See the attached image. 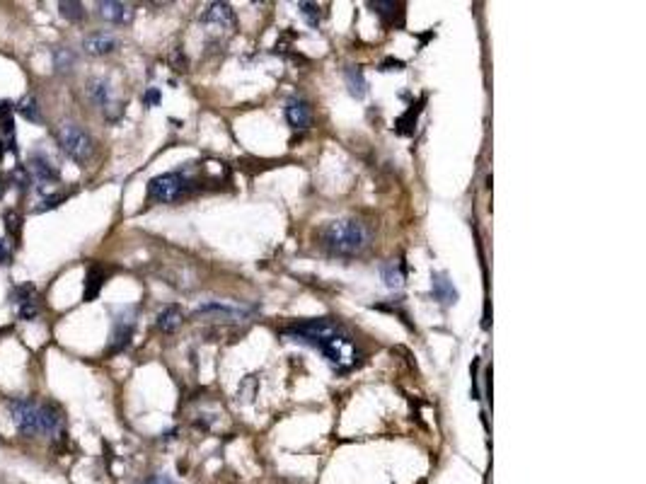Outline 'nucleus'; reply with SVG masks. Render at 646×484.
Wrapping results in <instances>:
<instances>
[{
	"label": "nucleus",
	"instance_id": "1",
	"mask_svg": "<svg viewBox=\"0 0 646 484\" xmlns=\"http://www.w3.org/2000/svg\"><path fill=\"white\" fill-rule=\"evenodd\" d=\"M370 242V233L356 218H339L330 221L320 231V244L334 257H356Z\"/></svg>",
	"mask_w": 646,
	"mask_h": 484
},
{
	"label": "nucleus",
	"instance_id": "2",
	"mask_svg": "<svg viewBox=\"0 0 646 484\" xmlns=\"http://www.w3.org/2000/svg\"><path fill=\"white\" fill-rule=\"evenodd\" d=\"M337 332H341V327H339V322L332 320V317H310V320L293 322L291 327L283 330V334H286L288 339L303 341V344H310L317 349L322 341L330 339V337L337 334Z\"/></svg>",
	"mask_w": 646,
	"mask_h": 484
},
{
	"label": "nucleus",
	"instance_id": "3",
	"mask_svg": "<svg viewBox=\"0 0 646 484\" xmlns=\"http://www.w3.org/2000/svg\"><path fill=\"white\" fill-rule=\"evenodd\" d=\"M317 349L325 354V359L330 361V366L334 370H339V373H346V370H351L356 366V356H359V351H356L351 337L344 334V332L332 334L330 339L322 341Z\"/></svg>",
	"mask_w": 646,
	"mask_h": 484
},
{
	"label": "nucleus",
	"instance_id": "4",
	"mask_svg": "<svg viewBox=\"0 0 646 484\" xmlns=\"http://www.w3.org/2000/svg\"><path fill=\"white\" fill-rule=\"evenodd\" d=\"M58 145L61 150L75 163H87L92 158V150H95V143H92L90 134H87L82 126L78 124H63L56 134Z\"/></svg>",
	"mask_w": 646,
	"mask_h": 484
},
{
	"label": "nucleus",
	"instance_id": "5",
	"mask_svg": "<svg viewBox=\"0 0 646 484\" xmlns=\"http://www.w3.org/2000/svg\"><path fill=\"white\" fill-rule=\"evenodd\" d=\"M189 189V179L179 172H168V174H158L155 179H150L148 184V194L150 199L160 204H172L182 197L184 192Z\"/></svg>",
	"mask_w": 646,
	"mask_h": 484
},
{
	"label": "nucleus",
	"instance_id": "6",
	"mask_svg": "<svg viewBox=\"0 0 646 484\" xmlns=\"http://www.w3.org/2000/svg\"><path fill=\"white\" fill-rule=\"evenodd\" d=\"M10 417H12L15 427H17L24 436H32V433L39 431L37 404L29 402V400H12V402H10Z\"/></svg>",
	"mask_w": 646,
	"mask_h": 484
},
{
	"label": "nucleus",
	"instance_id": "7",
	"mask_svg": "<svg viewBox=\"0 0 646 484\" xmlns=\"http://www.w3.org/2000/svg\"><path fill=\"white\" fill-rule=\"evenodd\" d=\"M97 10H100V17L111 24H129L134 19L131 5L116 3V0H102V3H97Z\"/></svg>",
	"mask_w": 646,
	"mask_h": 484
},
{
	"label": "nucleus",
	"instance_id": "8",
	"mask_svg": "<svg viewBox=\"0 0 646 484\" xmlns=\"http://www.w3.org/2000/svg\"><path fill=\"white\" fill-rule=\"evenodd\" d=\"M286 119L293 129H307L312 121L310 105H307L305 100H300V97H291V100L286 102Z\"/></svg>",
	"mask_w": 646,
	"mask_h": 484
},
{
	"label": "nucleus",
	"instance_id": "9",
	"mask_svg": "<svg viewBox=\"0 0 646 484\" xmlns=\"http://www.w3.org/2000/svg\"><path fill=\"white\" fill-rule=\"evenodd\" d=\"M204 22L211 24L213 29H233L235 27V12L228 3H213L204 12Z\"/></svg>",
	"mask_w": 646,
	"mask_h": 484
},
{
	"label": "nucleus",
	"instance_id": "10",
	"mask_svg": "<svg viewBox=\"0 0 646 484\" xmlns=\"http://www.w3.org/2000/svg\"><path fill=\"white\" fill-rule=\"evenodd\" d=\"M119 46V39L114 37V34H90V37H85V42H82V48H85V53H90V56H107V53H111L114 48Z\"/></svg>",
	"mask_w": 646,
	"mask_h": 484
},
{
	"label": "nucleus",
	"instance_id": "11",
	"mask_svg": "<svg viewBox=\"0 0 646 484\" xmlns=\"http://www.w3.org/2000/svg\"><path fill=\"white\" fill-rule=\"evenodd\" d=\"M87 97L92 100V105L102 107L105 111H109L111 107H114V97H111V87L107 80H102V78H92L90 82H87Z\"/></svg>",
	"mask_w": 646,
	"mask_h": 484
},
{
	"label": "nucleus",
	"instance_id": "12",
	"mask_svg": "<svg viewBox=\"0 0 646 484\" xmlns=\"http://www.w3.org/2000/svg\"><path fill=\"white\" fill-rule=\"evenodd\" d=\"M431 293L440 305H453L458 301V291H455L453 281L445 274H433L431 276Z\"/></svg>",
	"mask_w": 646,
	"mask_h": 484
},
{
	"label": "nucleus",
	"instance_id": "13",
	"mask_svg": "<svg viewBox=\"0 0 646 484\" xmlns=\"http://www.w3.org/2000/svg\"><path fill=\"white\" fill-rule=\"evenodd\" d=\"M37 422H39V431L56 433L58 427H61V422H63V414H61V409H58L56 404L46 402V404H42V407L37 409Z\"/></svg>",
	"mask_w": 646,
	"mask_h": 484
},
{
	"label": "nucleus",
	"instance_id": "14",
	"mask_svg": "<svg viewBox=\"0 0 646 484\" xmlns=\"http://www.w3.org/2000/svg\"><path fill=\"white\" fill-rule=\"evenodd\" d=\"M206 312H215V315L225 317V320H242L244 315H247V307H235V305H225V303H218V301H211V303H204V305L197 307V315H206Z\"/></svg>",
	"mask_w": 646,
	"mask_h": 484
},
{
	"label": "nucleus",
	"instance_id": "15",
	"mask_svg": "<svg viewBox=\"0 0 646 484\" xmlns=\"http://www.w3.org/2000/svg\"><path fill=\"white\" fill-rule=\"evenodd\" d=\"M17 307H19V317H24V320H34V317H37V312H39V296H37V291H34L32 286H24L22 291H19Z\"/></svg>",
	"mask_w": 646,
	"mask_h": 484
},
{
	"label": "nucleus",
	"instance_id": "16",
	"mask_svg": "<svg viewBox=\"0 0 646 484\" xmlns=\"http://www.w3.org/2000/svg\"><path fill=\"white\" fill-rule=\"evenodd\" d=\"M344 80H346V87H349L351 95L359 97V100L361 97H366V92H368V82H366V75L359 66H346Z\"/></svg>",
	"mask_w": 646,
	"mask_h": 484
},
{
	"label": "nucleus",
	"instance_id": "17",
	"mask_svg": "<svg viewBox=\"0 0 646 484\" xmlns=\"http://www.w3.org/2000/svg\"><path fill=\"white\" fill-rule=\"evenodd\" d=\"M29 170L34 172V177L39 179V182H58V172L53 170V165L48 163L44 155H32V160H29Z\"/></svg>",
	"mask_w": 646,
	"mask_h": 484
},
{
	"label": "nucleus",
	"instance_id": "18",
	"mask_svg": "<svg viewBox=\"0 0 646 484\" xmlns=\"http://www.w3.org/2000/svg\"><path fill=\"white\" fill-rule=\"evenodd\" d=\"M182 325V310L177 305H168L163 312L158 315V330L163 332H174L177 327Z\"/></svg>",
	"mask_w": 646,
	"mask_h": 484
},
{
	"label": "nucleus",
	"instance_id": "19",
	"mask_svg": "<svg viewBox=\"0 0 646 484\" xmlns=\"http://www.w3.org/2000/svg\"><path fill=\"white\" fill-rule=\"evenodd\" d=\"M15 111H17L22 119L27 121H39L42 119V111H39V102L34 95H24L22 100L17 102V107H15Z\"/></svg>",
	"mask_w": 646,
	"mask_h": 484
},
{
	"label": "nucleus",
	"instance_id": "20",
	"mask_svg": "<svg viewBox=\"0 0 646 484\" xmlns=\"http://www.w3.org/2000/svg\"><path fill=\"white\" fill-rule=\"evenodd\" d=\"M102 281H105V274L100 271L97 267H90V271H87V278H85V301H92V298L100 296V288H102Z\"/></svg>",
	"mask_w": 646,
	"mask_h": 484
},
{
	"label": "nucleus",
	"instance_id": "21",
	"mask_svg": "<svg viewBox=\"0 0 646 484\" xmlns=\"http://www.w3.org/2000/svg\"><path fill=\"white\" fill-rule=\"evenodd\" d=\"M419 111H422V107H417V109H414V105H412V109L397 119V124H395V131H397L400 136L414 134V124H417V114H419Z\"/></svg>",
	"mask_w": 646,
	"mask_h": 484
},
{
	"label": "nucleus",
	"instance_id": "22",
	"mask_svg": "<svg viewBox=\"0 0 646 484\" xmlns=\"http://www.w3.org/2000/svg\"><path fill=\"white\" fill-rule=\"evenodd\" d=\"M58 12L71 19V22H80V19L85 17L82 3H73V0H61V3H58Z\"/></svg>",
	"mask_w": 646,
	"mask_h": 484
},
{
	"label": "nucleus",
	"instance_id": "23",
	"mask_svg": "<svg viewBox=\"0 0 646 484\" xmlns=\"http://www.w3.org/2000/svg\"><path fill=\"white\" fill-rule=\"evenodd\" d=\"M383 281L388 283L390 288H400L402 286V281H404V276H402V271H400V267L395 262H388V264H383Z\"/></svg>",
	"mask_w": 646,
	"mask_h": 484
},
{
	"label": "nucleus",
	"instance_id": "24",
	"mask_svg": "<svg viewBox=\"0 0 646 484\" xmlns=\"http://www.w3.org/2000/svg\"><path fill=\"white\" fill-rule=\"evenodd\" d=\"M131 334H134V325L126 322V325H119L114 332V344H111V351H121L126 344L131 341Z\"/></svg>",
	"mask_w": 646,
	"mask_h": 484
},
{
	"label": "nucleus",
	"instance_id": "25",
	"mask_svg": "<svg viewBox=\"0 0 646 484\" xmlns=\"http://www.w3.org/2000/svg\"><path fill=\"white\" fill-rule=\"evenodd\" d=\"M298 10H300L303 19H305L310 27H317V24H320V8H317V3H298Z\"/></svg>",
	"mask_w": 646,
	"mask_h": 484
},
{
	"label": "nucleus",
	"instance_id": "26",
	"mask_svg": "<svg viewBox=\"0 0 646 484\" xmlns=\"http://www.w3.org/2000/svg\"><path fill=\"white\" fill-rule=\"evenodd\" d=\"M53 63H56V71H61V73L71 71V66H73V53L68 51V48H58V51L53 53Z\"/></svg>",
	"mask_w": 646,
	"mask_h": 484
},
{
	"label": "nucleus",
	"instance_id": "27",
	"mask_svg": "<svg viewBox=\"0 0 646 484\" xmlns=\"http://www.w3.org/2000/svg\"><path fill=\"white\" fill-rule=\"evenodd\" d=\"M370 8H373V12H378L380 17H388V15H393L395 10H397V5L395 3H388V0H370Z\"/></svg>",
	"mask_w": 646,
	"mask_h": 484
},
{
	"label": "nucleus",
	"instance_id": "28",
	"mask_svg": "<svg viewBox=\"0 0 646 484\" xmlns=\"http://www.w3.org/2000/svg\"><path fill=\"white\" fill-rule=\"evenodd\" d=\"M5 223H8L10 235H17V233H19V223H22V218H19L15 211H5Z\"/></svg>",
	"mask_w": 646,
	"mask_h": 484
},
{
	"label": "nucleus",
	"instance_id": "29",
	"mask_svg": "<svg viewBox=\"0 0 646 484\" xmlns=\"http://www.w3.org/2000/svg\"><path fill=\"white\" fill-rule=\"evenodd\" d=\"M15 179H17V187L22 189V192L29 187V174H27V170H17V172H15Z\"/></svg>",
	"mask_w": 646,
	"mask_h": 484
},
{
	"label": "nucleus",
	"instance_id": "30",
	"mask_svg": "<svg viewBox=\"0 0 646 484\" xmlns=\"http://www.w3.org/2000/svg\"><path fill=\"white\" fill-rule=\"evenodd\" d=\"M158 102H160V92L155 90V87H150V90L145 92V105L153 107V105H158Z\"/></svg>",
	"mask_w": 646,
	"mask_h": 484
},
{
	"label": "nucleus",
	"instance_id": "31",
	"mask_svg": "<svg viewBox=\"0 0 646 484\" xmlns=\"http://www.w3.org/2000/svg\"><path fill=\"white\" fill-rule=\"evenodd\" d=\"M8 259H10V244H8V240L0 237V264H5Z\"/></svg>",
	"mask_w": 646,
	"mask_h": 484
},
{
	"label": "nucleus",
	"instance_id": "32",
	"mask_svg": "<svg viewBox=\"0 0 646 484\" xmlns=\"http://www.w3.org/2000/svg\"><path fill=\"white\" fill-rule=\"evenodd\" d=\"M10 109H12V107H10V102H0V119H3V121L10 119V116H8Z\"/></svg>",
	"mask_w": 646,
	"mask_h": 484
},
{
	"label": "nucleus",
	"instance_id": "33",
	"mask_svg": "<svg viewBox=\"0 0 646 484\" xmlns=\"http://www.w3.org/2000/svg\"><path fill=\"white\" fill-rule=\"evenodd\" d=\"M143 484H172L168 480V477H163V475H155V477H150L148 482H143Z\"/></svg>",
	"mask_w": 646,
	"mask_h": 484
},
{
	"label": "nucleus",
	"instance_id": "34",
	"mask_svg": "<svg viewBox=\"0 0 646 484\" xmlns=\"http://www.w3.org/2000/svg\"><path fill=\"white\" fill-rule=\"evenodd\" d=\"M5 189H8V179H5V177H0V199L5 197Z\"/></svg>",
	"mask_w": 646,
	"mask_h": 484
}]
</instances>
